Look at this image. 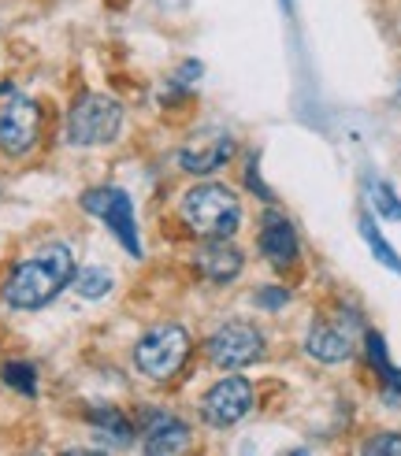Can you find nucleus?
Masks as SVG:
<instances>
[{
  "label": "nucleus",
  "instance_id": "obj_17",
  "mask_svg": "<svg viewBox=\"0 0 401 456\" xmlns=\"http://www.w3.org/2000/svg\"><path fill=\"white\" fill-rule=\"evenodd\" d=\"M0 379H4L12 390H19L22 397H34L37 394V371L30 368V363H22V360H12L0 368Z\"/></svg>",
  "mask_w": 401,
  "mask_h": 456
},
{
  "label": "nucleus",
  "instance_id": "obj_5",
  "mask_svg": "<svg viewBox=\"0 0 401 456\" xmlns=\"http://www.w3.org/2000/svg\"><path fill=\"white\" fill-rule=\"evenodd\" d=\"M82 208L89 216H97L108 223V231L123 241V248L130 256H142V238H138V219H134V204L119 186H97L86 190Z\"/></svg>",
  "mask_w": 401,
  "mask_h": 456
},
{
  "label": "nucleus",
  "instance_id": "obj_7",
  "mask_svg": "<svg viewBox=\"0 0 401 456\" xmlns=\"http://www.w3.org/2000/svg\"><path fill=\"white\" fill-rule=\"evenodd\" d=\"M250 408H253V386L241 375H227L216 386H209L205 397H200V419H205L209 427L227 430L238 419L250 416Z\"/></svg>",
  "mask_w": 401,
  "mask_h": 456
},
{
  "label": "nucleus",
  "instance_id": "obj_9",
  "mask_svg": "<svg viewBox=\"0 0 401 456\" xmlns=\"http://www.w3.org/2000/svg\"><path fill=\"white\" fill-rule=\"evenodd\" d=\"M138 435H142L145 452H156V456L183 452L190 445V427L175 412H164V408H145L138 416Z\"/></svg>",
  "mask_w": 401,
  "mask_h": 456
},
{
  "label": "nucleus",
  "instance_id": "obj_10",
  "mask_svg": "<svg viewBox=\"0 0 401 456\" xmlns=\"http://www.w3.org/2000/svg\"><path fill=\"white\" fill-rule=\"evenodd\" d=\"M193 267L209 282L223 286V282H234L241 275L245 256H241L238 245H231V238H205V245L193 253Z\"/></svg>",
  "mask_w": 401,
  "mask_h": 456
},
{
  "label": "nucleus",
  "instance_id": "obj_1",
  "mask_svg": "<svg viewBox=\"0 0 401 456\" xmlns=\"http://www.w3.org/2000/svg\"><path fill=\"white\" fill-rule=\"evenodd\" d=\"M71 279H75V253L67 245H45L30 260L15 264V271L4 279L0 293H4V301L12 308L37 312L49 305L63 286H71Z\"/></svg>",
  "mask_w": 401,
  "mask_h": 456
},
{
  "label": "nucleus",
  "instance_id": "obj_20",
  "mask_svg": "<svg viewBox=\"0 0 401 456\" xmlns=\"http://www.w3.org/2000/svg\"><path fill=\"white\" fill-rule=\"evenodd\" d=\"M290 301V293L282 289V286H264L260 293H257V305L260 308H267V312H275V308H282Z\"/></svg>",
  "mask_w": 401,
  "mask_h": 456
},
{
  "label": "nucleus",
  "instance_id": "obj_8",
  "mask_svg": "<svg viewBox=\"0 0 401 456\" xmlns=\"http://www.w3.org/2000/svg\"><path fill=\"white\" fill-rule=\"evenodd\" d=\"M37 134H41V108L30 97L12 94L0 104V152L27 156L37 145Z\"/></svg>",
  "mask_w": 401,
  "mask_h": 456
},
{
  "label": "nucleus",
  "instance_id": "obj_19",
  "mask_svg": "<svg viewBox=\"0 0 401 456\" xmlns=\"http://www.w3.org/2000/svg\"><path fill=\"white\" fill-rule=\"evenodd\" d=\"M364 456H401V435L397 430H379L361 445Z\"/></svg>",
  "mask_w": 401,
  "mask_h": 456
},
{
  "label": "nucleus",
  "instance_id": "obj_2",
  "mask_svg": "<svg viewBox=\"0 0 401 456\" xmlns=\"http://www.w3.org/2000/svg\"><path fill=\"white\" fill-rule=\"evenodd\" d=\"M178 212L197 238H234L241 226V200L223 182H200L186 190Z\"/></svg>",
  "mask_w": 401,
  "mask_h": 456
},
{
  "label": "nucleus",
  "instance_id": "obj_3",
  "mask_svg": "<svg viewBox=\"0 0 401 456\" xmlns=\"http://www.w3.org/2000/svg\"><path fill=\"white\" fill-rule=\"evenodd\" d=\"M123 126V108L104 94H82L67 111V142L71 145H108Z\"/></svg>",
  "mask_w": 401,
  "mask_h": 456
},
{
  "label": "nucleus",
  "instance_id": "obj_6",
  "mask_svg": "<svg viewBox=\"0 0 401 456\" xmlns=\"http://www.w3.org/2000/svg\"><path fill=\"white\" fill-rule=\"evenodd\" d=\"M209 360L216 363L219 371H238V368H250L253 360L264 356V334L253 327V323H223L205 346Z\"/></svg>",
  "mask_w": 401,
  "mask_h": 456
},
{
  "label": "nucleus",
  "instance_id": "obj_14",
  "mask_svg": "<svg viewBox=\"0 0 401 456\" xmlns=\"http://www.w3.org/2000/svg\"><path fill=\"white\" fill-rule=\"evenodd\" d=\"M89 423H94V430L104 438V442H111V445H130L134 442V435H138V427H134L119 408H111V404H97V408H89Z\"/></svg>",
  "mask_w": 401,
  "mask_h": 456
},
{
  "label": "nucleus",
  "instance_id": "obj_11",
  "mask_svg": "<svg viewBox=\"0 0 401 456\" xmlns=\"http://www.w3.org/2000/svg\"><path fill=\"white\" fill-rule=\"evenodd\" d=\"M260 253L267 256V264L279 267V271H286V267L298 264L301 241H298L294 223H290L286 216H279V212H267V216H264V226H260Z\"/></svg>",
  "mask_w": 401,
  "mask_h": 456
},
{
  "label": "nucleus",
  "instance_id": "obj_16",
  "mask_svg": "<svg viewBox=\"0 0 401 456\" xmlns=\"http://www.w3.org/2000/svg\"><path fill=\"white\" fill-rule=\"evenodd\" d=\"M71 286L82 293V297L97 301V297H104V293L111 289V271L108 267H82V271H75Z\"/></svg>",
  "mask_w": 401,
  "mask_h": 456
},
{
  "label": "nucleus",
  "instance_id": "obj_12",
  "mask_svg": "<svg viewBox=\"0 0 401 456\" xmlns=\"http://www.w3.org/2000/svg\"><path fill=\"white\" fill-rule=\"evenodd\" d=\"M305 353L320 363H342L353 356V330L342 323H312L305 338Z\"/></svg>",
  "mask_w": 401,
  "mask_h": 456
},
{
  "label": "nucleus",
  "instance_id": "obj_4",
  "mask_svg": "<svg viewBox=\"0 0 401 456\" xmlns=\"http://www.w3.org/2000/svg\"><path fill=\"white\" fill-rule=\"evenodd\" d=\"M190 356V334L178 327V323H164V327H152L138 346H134V363L138 371L152 382H168L183 371V363Z\"/></svg>",
  "mask_w": 401,
  "mask_h": 456
},
{
  "label": "nucleus",
  "instance_id": "obj_15",
  "mask_svg": "<svg viewBox=\"0 0 401 456\" xmlns=\"http://www.w3.org/2000/svg\"><path fill=\"white\" fill-rule=\"evenodd\" d=\"M361 238L368 241V248L375 253V260H379V264H383V267H390L394 275H401V256L394 253V245H390L383 234H379V226H375V219H372L368 212L361 216Z\"/></svg>",
  "mask_w": 401,
  "mask_h": 456
},
{
  "label": "nucleus",
  "instance_id": "obj_18",
  "mask_svg": "<svg viewBox=\"0 0 401 456\" xmlns=\"http://www.w3.org/2000/svg\"><path fill=\"white\" fill-rule=\"evenodd\" d=\"M368 193H372V208H375L379 216L401 223V197L387 186V182H368Z\"/></svg>",
  "mask_w": 401,
  "mask_h": 456
},
{
  "label": "nucleus",
  "instance_id": "obj_13",
  "mask_svg": "<svg viewBox=\"0 0 401 456\" xmlns=\"http://www.w3.org/2000/svg\"><path fill=\"white\" fill-rule=\"evenodd\" d=\"M234 149L238 145H234L231 134H212V138H200L197 145H186L178 152V164H183V171H190V175H212L234 156Z\"/></svg>",
  "mask_w": 401,
  "mask_h": 456
}]
</instances>
